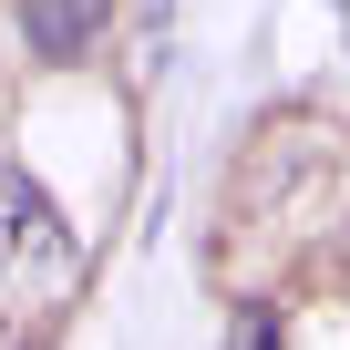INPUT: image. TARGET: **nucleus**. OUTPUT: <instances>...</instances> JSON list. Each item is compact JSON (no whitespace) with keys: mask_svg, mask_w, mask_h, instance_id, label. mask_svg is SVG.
<instances>
[{"mask_svg":"<svg viewBox=\"0 0 350 350\" xmlns=\"http://www.w3.org/2000/svg\"><path fill=\"white\" fill-rule=\"evenodd\" d=\"M62 268H72V227H62L52 186L0 165V278H62Z\"/></svg>","mask_w":350,"mask_h":350,"instance_id":"nucleus-1","label":"nucleus"},{"mask_svg":"<svg viewBox=\"0 0 350 350\" xmlns=\"http://www.w3.org/2000/svg\"><path fill=\"white\" fill-rule=\"evenodd\" d=\"M103 21H113V0H21V42L42 62H83L103 42Z\"/></svg>","mask_w":350,"mask_h":350,"instance_id":"nucleus-2","label":"nucleus"}]
</instances>
